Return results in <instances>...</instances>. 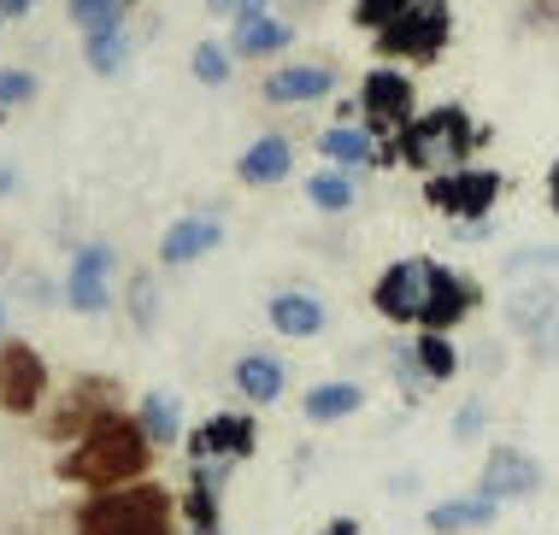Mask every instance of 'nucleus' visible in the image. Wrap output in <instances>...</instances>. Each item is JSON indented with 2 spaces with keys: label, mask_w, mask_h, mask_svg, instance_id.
Returning <instances> with one entry per match:
<instances>
[{
  "label": "nucleus",
  "mask_w": 559,
  "mask_h": 535,
  "mask_svg": "<svg viewBox=\"0 0 559 535\" xmlns=\"http://www.w3.org/2000/svg\"><path fill=\"white\" fill-rule=\"evenodd\" d=\"M154 453H159V448L147 441L142 418H130V412L118 406V412H107V418H95L66 453H59V477H66V483H83L88 495H100V488L142 483L147 465H154Z\"/></svg>",
  "instance_id": "obj_1"
},
{
  "label": "nucleus",
  "mask_w": 559,
  "mask_h": 535,
  "mask_svg": "<svg viewBox=\"0 0 559 535\" xmlns=\"http://www.w3.org/2000/svg\"><path fill=\"white\" fill-rule=\"evenodd\" d=\"M489 142V130L477 124L465 106H430V112H418L413 124H406L395 142L383 147V165H413V171H425V177H436V171H460L472 153Z\"/></svg>",
  "instance_id": "obj_2"
},
{
  "label": "nucleus",
  "mask_w": 559,
  "mask_h": 535,
  "mask_svg": "<svg viewBox=\"0 0 559 535\" xmlns=\"http://www.w3.org/2000/svg\"><path fill=\"white\" fill-rule=\"evenodd\" d=\"M78 535H177V500L165 483L100 488L78 507Z\"/></svg>",
  "instance_id": "obj_3"
},
{
  "label": "nucleus",
  "mask_w": 559,
  "mask_h": 535,
  "mask_svg": "<svg viewBox=\"0 0 559 535\" xmlns=\"http://www.w3.org/2000/svg\"><path fill=\"white\" fill-rule=\"evenodd\" d=\"M377 54L395 59V66H436L453 41V7L448 0H413L395 24L377 29Z\"/></svg>",
  "instance_id": "obj_4"
},
{
  "label": "nucleus",
  "mask_w": 559,
  "mask_h": 535,
  "mask_svg": "<svg viewBox=\"0 0 559 535\" xmlns=\"http://www.w3.org/2000/svg\"><path fill=\"white\" fill-rule=\"evenodd\" d=\"M418 118V88L413 76L395 71V66H377L366 71V83H359V124H366L377 142H395V135Z\"/></svg>",
  "instance_id": "obj_5"
},
{
  "label": "nucleus",
  "mask_w": 559,
  "mask_h": 535,
  "mask_svg": "<svg viewBox=\"0 0 559 535\" xmlns=\"http://www.w3.org/2000/svg\"><path fill=\"white\" fill-rule=\"evenodd\" d=\"M501 171H489V165H460V171H436L425 182V201L442 212L453 224H483L501 201Z\"/></svg>",
  "instance_id": "obj_6"
},
{
  "label": "nucleus",
  "mask_w": 559,
  "mask_h": 535,
  "mask_svg": "<svg viewBox=\"0 0 559 535\" xmlns=\"http://www.w3.org/2000/svg\"><path fill=\"white\" fill-rule=\"evenodd\" d=\"M430 271H436V259H395V265H383V277L371 283L377 318H389V324H418V318H425V300H430Z\"/></svg>",
  "instance_id": "obj_7"
},
{
  "label": "nucleus",
  "mask_w": 559,
  "mask_h": 535,
  "mask_svg": "<svg viewBox=\"0 0 559 535\" xmlns=\"http://www.w3.org/2000/svg\"><path fill=\"white\" fill-rule=\"evenodd\" d=\"M112 265H118V253L107 248V241H83L78 253H71V265H66V306L71 312H83V318H100L112 306Z\"/></svg>",
  "instance_id": "obj_8"
},
{
  "label": "nucleus",
  "mask_w": 559,
  "mask_h": 535,
  "mask_svg": "<svg viewBox=\"0 0 559 535\" xmlns=\"http://www.w3.org/2000/svg\"><path fill=\"white\" fill-rule=\"evenodd\" d=\"M48 401V359L29 342H0V412L29 418Z\"/></svg>",
  "instance_id": "obj_9"
},
{
  "label": "nucleus",
  "mask_w": 559,
  "mask_h": 535,
  "mask_svg": "<svg viewBox=\"0 0 559 535\" xmlns=\"http://www.w3.org/2000/svg\"><path fill=\"white\" fill-rule=\"evenodd\" d=\"M542 483H548V471H542L536 453L512 448V441H501V448H489V459H483V477H477V495L489 500H531L542 495Z\"/></svg>",
  "instance_id": "obj_10"
},
{
  "label": "nucleus",
  "mask_w": 559,
  "mask_h": 535,
  "mask_svg": "<svg viewBox=\"0 0 559 535\" xmlns=\"http://www.w3.org/2000/svg\"><path fill=\"white\" fill-rule=\"evenodd\" d=\"M183 441H189V459H194V465H201V459L241 465V459H253V448H260V424H253L248 412H213V418L194 424Z\"/></svg>",
  "instance_id": "obj_11"
},
{
  "label": "nucleus",
  "mask_w": 559,
  "mask_h": 535,
  "mask_svg": "<svg viewBox=\"0 0 559 535\" xmlns=\"http://www.w3.org/2000/svg\"><path fill=\"white\" fill-rule=\"evenodd\" d=\"M107 412H118V382L112 377H78V382H71V394L53 406L48 441H78L88 424L107 418Z\"/></svg>",
  "instance_id": "obj_12"
},
{
  "label": "nucleus",
  "mask_w": 559,
  "mask_h": 535,
  "mask_svg": "<svg viewBox=\"0 0 559 535\" xmlns=\"http://www.w3.org/2000/svg\"><path fill=\"white\" fill-rule=\"evenodd\" d=\"M483 306V288L477 277H465V271H453V265H436L430 271V300H425V318H418V330H442L453 335Z\"/></svg>",
  "instance_id": "obj_13"
},
{
  "label": "nucleus",
  "mask_w": 559,
  "mask_h": 535,
  "mask_svg": "<svg viewBox=\"0 0 559 535\" xmlns=\"http://www.w3.org/2000/svg\"><path fill=\"white\" fill-rule=\"evenodd\" d=\"M265 318H271V330L289 335V342H312V335H324V324H330L324 300L307 295V288H277L265 306Z\"/></svg>",
  "instance_id": "obj_14"
},
{
  "label": "nucleus",
  "mask_w": 559,
  "mask_h": 535,
  "mask_svg": "<svg viewBox=\"0 0 559 535\" xmlns=\"http://www.w3.org/2000/svg\"><path fill=\"white\" fill-rule=\"evenodd\" d=\"M548 324H559V283H524V288H512V300H507V330L512 335H524V342H536Z\"/></svg>",
  "instance_id": "obj_15"
},
{
  "label": "nucleus",
  "mask_w": 559,
  "mask_h": 535,
  "mask_svg": "<svg viewBox=\"0 0 559 535\" xmlns=\"http://www.w3.org/2000/svg\"><path fill=\"white\" fill-rule=\"evenodd\" d=\"M230 382H236V394L248 406H271V401H283V389H289V371H283V359L277 354H241L230 365Z\"/></svg>",
  "instance_id": "obj_16"
},
{
  "label": "nucleus",
  "mask_w": 559,
  "mask_h": 535,
  "mask_svg": "<svg viewBox=\"0 0 559 535\" xmlns=\"http://www.w3.org/2000/svg\"><path fill=\"white\" fill-rule=\"evenodd\" d=\"M324 95H336V71L330 66H277L265 76L271 106H307V100H324Z\"/></svg>",
  "instance_id": "obj_17"
},
{
  "label": "nucleus",
  "mask_w": 559,
  "mask_h": 535,
  "mask_svg": "<svg viewBox=\"0 0 559 535\" xmlns=\"http://www.w3.org/2000/svg\"><path fill=\"white\" fill-rule=\"evenodd\" d=\"M218 241H224V224H218V218H177V224L159 236V265L183 271V265H194V259L213 253Z\"/></svg>",
  "instance_id": "obj_18"
},
{
  "label": "nucleus",
  "mask_w": 559,
  "mask_h": 535,
  "mask_svg": "<svg viewBox=\"0 0 559 535\" xmlns=\"http://www.w3.org/2000/svg\"><path fill=\"white\" fill-rule=\"evenodd\" d=\"M319 153L336 171H371V165H383V142L366 124H330L319 135Z\"/></svg>",
  "instance_id": "obj_19"
},
{
  "label": "nucleus",
  "mask_w": 559,
  "mask_h": 535,
  "mask_svg": "<svg viewBox=\"0 0 559 535\" xmlns=\"http://www.w3.org/2000/svg\"><path fill=\"white\" fill-rule=\"evenodd\" d=\"M289 171H295V142L289 135H260V142L236 159V177L248 182V189H271V182H283Z\"/></svg>",
  "instance_id": "obj_20"
},
{
  "label": "nucleus",
  "mask_w": 559,
  "mask_h": 535,
  "mask_svg": "<svg viewBox=\"0 0 559 535\" xmlns=\"http://www.w3.org/2000/svg\"><path fill=\"white\" fill-rule=\"evenodd\" d=\"M495 518H501V500H489V495H460V500L430 507L425 524H430L436 535H465V530H489Z\"/></svg>",
  "instance_id": "obj_21"
},
{
  "label": "nucleus",
  "mask_w": 559,
  "mask_h": 535,
  "mask_svg": "<svg viewBox=\"0 0 559 535\" xmlns=\"http://www.w3.org/2000/svg\"><path fill=\"white\" fill-rule=\"evenodd\" d=\"M289 41H295V24L277 19V12H265V19H236L230 48H236V59H271V54L289 48Z\"/></svg>",
  "instance_id": "obj_22"
},
{
  "label": "nucleus",
  "mask_w": 559,
  "mask_h": 535,
  "mask_svg": "<svg viewBox=\"0 0 559 535\" xmlns=\"http://www.w3.org/2000/svg\"><path fill=\"white\" fill-rule=\"evenodd\" d=\"M366 406V389L359 382H319V389H307L300 394V412H307V424H342V418H354V412Z\"/></svg>",
  "instance_id": "obj_23"
},
{
  "label": "nucleus",
  "mask_w": 559,
  "mask_h": 535,
  "mask_svg": "<svg viewBox=\"0 0 559 535\" xmlns=\"http://www.w3.org/2000/svg\"><path fill=\"white\" fill-rule=\"evenodd\" d=\"M135 418H142V430L154 448H177L189 430H183V401H177L171 389H154V394H142V406H135Z\"/></svg>",
  "instance_id": "obj_24"
},
{
  "label": "nucleus",
  "mask_w": 559,
  "mask_h": 535,
  "mask_svg": "<svg viewBox=\"0 0 559 535\" xmlns=\"http://www.w3.org/2000/svg\"><path fill=\"white\" fill-rule=\"evenodd\" d=\"M413 354H418V365H425L430 389H442V382L460 377V347H453V335H442V330H418Z\"/></svg>",
  "instance_id": "obj_25"
},
{
  "label": "nucleus",
  "mask_w": 559,
  "mask_h": 535,
  "mask_svg": "<svg viewBox=\"0 0 559 535\" xmlns=\"http://www.w3.org/2000/svg\"><path fill=\"white\" fill-rule=\"evenodd\" d=\"M130 54H135L130 29H100V36H83V59H88V71H95V76H118V71L130 66Z\"/></svg>",
  "instance_id": "obj_26"
},
{
  "label": "nucleus",
  "mask_w": 559,
  "mask_h": 535,
  "mask_svg": "<svg viewBox=\"0 0 559 535\" xmlns=\"http://www.w3.org/2000/svg\"><path fill=\"white\" fill-rule=\"evenodd\" d=\"M307 201L319 206V212H354L359 201V189H354V171H319V177H307Z\"/></svg>",
  "instance_id": "obj_27"
},
{
  "label": "nucleus",
  "mask_w": 559,
  "mask_h": 535,
  "mask_svg": "<svg viewBox=\"0 0 559 535\" xmlns=\"http://www.w3.org/2000/svg\"><path fill=\"white\" fill-rule=\"evenodd\" d=\"M130 0H66V19L83 29V36H100V29H124Z\"/></svg>",
  "instance_id": "obj_28"
},
{
  "label": "nucleus",
  "mask_w": 559,
  "mask_h": 535,
  "mask_svg": "<svg viewBox=\"0 0 559 535\" xmlns=\"http://www.w3.org/2000/svg\"><path fill=\"white\" fill-rule=\"evenodd\" d=\"M189 71H194V83L224 88V83H230V71H236V48H230V41H194Z\"/></svg>",
  "instance_id": "obj_29"
},
{
  "label": "nucleus",
  "mask_w": 559,
  "mask_h": 535,
  "mask_svg": "<svg viewBox=\"0 0 559 535\" xmlns=\"http://www.w3.org/2000/svg\"><path fill=\"white\" fill-rule=\"evenodd\" d=\"M130 324L142 335L159 330V283L147 277V271H142V277H130Z\"/></svg>",
  "instance_id": "obj_30"
},
{
  "label": "nucleus",
  "mask_w": 559,
  "mask_h": 535,
  "mask_svg": "<svg viewBox=\"0 0 559 535\" xmlns=\"http://www.w3.org/2000/svg\"><path fill=\"white\" fill-rule=\"evenodd\" d=\"M36 71H24V66H0V118L7 112H19V106L36 100Z\"/></svg>",
  "instance_id": "obj_31"
},
{
  "label": "nucleus",
  "mask_w": 559,
  "mask_h": 535,
  "mask_svg": "<svg viewBox=\"0 0 559 535\" xmlns=\"http://www.w3.org/2000/svg\"><path fill=\"white\" fill-rule=\"evenodd\" d=\"M395 382L406 389V401H425V389H430V377H425V365H418V354H413V342H401L395 347Z\"/></svg>",
  "instance_id": "obj_32"
},
{
  "label": "nucleus",
  "mask_w": 559,
  "mask_h": 535,
  "mask_svg": "<svg viewBox=\"0 0 559 535\" xmlns=\"http://www.w3.org/2000/svg\"><path fill=\"white\" fill-rule=\"evenodd\" d=\"M406 7H413V0H354V24L377 36V29H383V24H395Z\"/></svg>",
  "instance_id": "obj_33"
},
{
  "label": "nucleus",
  "mask_w": 559,
  "mask_h": 535,
  "mask_svg": "<svg viewBox=\"0 0 559 535\" xmlns=\"http://www.w3.org/2000/svg\"><path fill=\"white\" fill-rule=\"evenodd\" d=\"M483 424H489V401H483V394H472V401L453 412V441H477Z\"/></svg>",
  "instance_id": "obj_34"
},
{
  "label": "nucleus",
  "mask_w": 559,
  "mask_h": 535,
  "mask_svg": "<svg viewBox=\"0 0 559 535\" xmlns=\"http://www.w3.org/2000/svg\"><path fill=\"white\" fill-rule=\"evenodd\" d=\"M531 271H559V248H524V253H507V277H531Z\"/></svg>",
  "instance_id": "obj_35"
},
{
  "label": "nucleus",
  "mask_w": 559,
  "mask_h": 535,
  "mask_svg": "<svg viewBox=\"0 0 559 535\" xmlns=\"http://www.w3.org/2000/svg\"><path fill=\"white\" fill-rule=\"evenodd\" d=\"M519 19L531 29H559V0H519Z\"/></svg>",
  "instance_id": "obj_36"
},
{
  "label": "nucleus",
  "mask_w": 559,
  "mask_h": 535,
  "mask_svg": "<svg viewBox=\"0 0 559 535\" xmlns=\"http://www.w3.org/2000/svg\"><path fill=\"white\" fill-rule=\"evenodd\" d=\"M531 347H536V359H554V354H559V324H548Z\"/></svg>",
  "instance_id": "obj_37"
},
{
  "label": "nucleus",
  "mask_w": 559,
  "mask_h": 535,
  "mask_svg": "<svg viewBox=\"0 0 559 535\" xmlns=\"http://www.w3.org/2000/svg\"><path fill=\"white\" fill-rule=\"evenodd\" d=\"M29 12H36V0H0V19H29Z\"/></svg>",
  "instance_id": "obj_38"
},
{
  "label": "nucleus",
  "mask_w": 559,
  "mask_h": 535,
  "mask_svg": "<svg viewBox=\"0 0 559 535\" xmlns=\"http://www.w3.org/2000/svg\"><path fill=\"white\" fill-rule=\"evenodd\" d=\"M265 12H271V0H236V19H265Z\"/></svg>",
  "instance_id": "obj_39"
},
{
  "label": "nucleus",
  "mask_w": 559,
  "mask_h": 535,
  "mask_svg": "<svg viewBox=\"0 0 559 535\" xmlns=\"http://www.w3.org/2000/svg\"><path fill=\"white\" fill-rule=\"evenodd\" d=\"M319 535H359V524H354V518H330Z\"/></svg>",
  "instance_id": "obj_40"
},
{
  "label": "nucleus",
  "mask_w": 559,
  "mask_h": 535,
  "mask_svg": "<svg viewBox=\"0 0 559 535\" xmlns=\"http://www.w3.org/2000/svg\"><path fill=\"white\" fill-rule=\"evenodd\" d=\"M548 206H554V218H559V159H554V171H548Z\"/></svg>",
  "instance_id": "obj_41"
},
{
  "label": "nucleus",
  "mask_w": 559,
  "mask_h": 535,
  "mask_svg": "<svg viewBox=\"0 0 559 535\" xmlns=\"http://www.w3.org/2000/svg\"><path fill=\"white\" fill-rule=\"evenodd\" d=\"M12 182H19V171H12V165H0V194H12Z\"/></svg>",
  "instance_id": "obj_42"
},
{
  "label": "nucleus",
  "mask_w": 559,
  "mask_h": 535,
  "mask_svg": "<svg viewBox=\"0 0 559 535\" xmlns=\"http://www.w3.org/2000/svg\"><path fill=\"white\" fill-rule=\"evenodd\" d=\"M0 342H7V300H0Z\"/></svg>",
  "instance_id": "obj_43"
},
{
  "label": "nucleus",
  "mask_w": 559,
  "mask_h": 535,
  "mask_svg": "<svg viewBox=\"0 0 559 535\" xmlns=\"http://www.w3.org/2000/svg\"><path fill=\"white\" fill-rule=\"evenodd\" d=\"M0 29H7V19H0Z\"/></svg>",
  "instance_id": "obj_44"
},
{
  "label": "nucleus",
  "mask_w": 559,
  "mask_h": 535,
  "mask_svg": "<svg viewBox=\"0 0 559 535\" xmlns=\"http://www.w3.org/2000/svg\"><path fill=\"white\" fill-rule=\"evenodd\" d=\"M130 7H135V0H130Z\"/></svg>",
  "instance_id": "obj_45"
}]
</instances>
